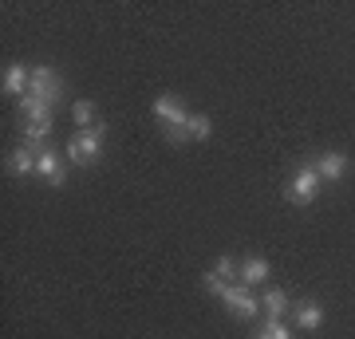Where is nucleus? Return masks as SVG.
Wrapping results in <instances>:
<instances>
[{
	"label": "nucleus",
	"mask_w": 355,
	"mask_h": 339,
	"mask_svg": "<svg viewBox=\"0 0 355 339\" xmlns=\"http://www.w3.org/2000/svg\"><path fill=\"white\" fill-rule=\"evenodd\" d=\"M103 142H107V123H95L87 130H79L76 139L67 142V162L71 166H91L103 158Z\"/></svg>",
	"instance_id": "obj_1"
},
{
	"label": "nucleus",
	"mask_w": 355,
	"mask_h": 339,
	"mask_svg": "<svg viewBox=\"0 0 355 339\" xmlns=\"http://www.w3.org/2000/svg\"><path fill=\"white\" fill-rule=\"evenodd\" d=\"M320 186H324V177H320L316 162H304L296 174L288 177V186H284V198L292 201V205H312L320 193Z\"/></svg>",
	"instance_id": "obj_2"
},
{
	"label": "nucleus",
	"mask_w": 355,
	"mask_h": 339,
	"mask_svg": "<svg viewBox=\"0 0 355 339\" xmlns=\"http://www.w3.org/2000/svg\"><path fill=\"white\" fill-rule=\"evenodd\" d=\"M28 95H36L40 103L55 107V103L64 99V79H60V71H51V67H36V71H32V87H28Z\"/></svg>",
	"instance_id": "obj_3"
},
{
	"label": "nucleus",
	"mask_w": 355,
	"mask_h": 339,
	"mask_svg": "<svg viewBox=\"0 0 355 339\" xmlns=\"http://www.w3.org/2000/svg\"><path fill=\"white\" fill-rule=\"evenodd\" d=\"M221 304H225L237 320H253V315H261V300H257L253 288H245V284H229L225 296H221Z\"/></svg>",
	"instance_id": "obj_4"
},
{
	"label": "nucleus",
	"mask_w": 355,
	"mask_h": 339,
	"mask_svg": "<svg viewBox=\"0 0 355 339\" xmlns=\"http://www.w3.org/2000/svg\"><path fill=\"white\" fill-rule=\"evenodd\" d=\"M36 177L40 182H48V186H64V177H67V154H55V150H40L36 158Z\"/></svg>",
	"instance_id": "obj_5"
},
{
	"label": "nucleus",
	"mask_w": 355,
	"mask_h": 339,
	"mask_svg": "<svg viewBox=\"0 0 355 339\" xmlns=\"http://www.w3.org/2000/svg\"><path fill=\"white\" fill-rule=\"evenodd\" d=\"M154 119L162 123V130H174V126H186L190 111H186L182 99H174V95H158V99H154Z\"/></svg>",
	"instance_id": "obj_6"
},
{
	"label": "nucleus",
	"mask_w": 355,
	"mask_h": 339,
	"mask_svg": "<svg viewBox=\"0 0 355 339\" xmlns=\"http://www.w3.org/2000/svg\"><path fill=\"white\" fill-rule=\"evenodd\" d=\"M0 83H4V95H20V99H24L28 87H32V71L20 67V63H8L4 76H0Z\"/></svg>",
	"instance_id": "obj_7"
},
{
	"label": "nucleus",
	"mask_w": 355,
	"mask_h": 339,
	"mask_svg": "<svg viewBox=\"0 0 355 339\" xmlns=\"http://www.w3.org/2000/svg\"><path fill=\"white\" fill-rule=\"evenodd\" d=\"M316 170H320V177H324V182H340V177L347 174V154L324 150V154L316 158Z\"/></svg>",
	"instance_id": "obj_8"
},
{
	"label": "nucleus",
	"mask_w": 355,
	"mask_h": 339,
	"mask_svg": "<svg viewBox=\"0 0 355 339\" xmlns=\"http://www.w3.org/2000/svg\"><path fill=\"white\" fill-rule=\"evenodd\" d=\"M292 315H296V324L304 327V331H316V327L324 324V304L320 300H300L296 308H292Z\"/></svg>",
	"instance_id": "obj_9"
},
{
	"label": "nucleus",
	"mask_w": 355,
	"mask_h": 339,
	"mask_svg": "<svg viewBox=\"0 0 355 339\" xmlns=\"http://www.w3.org/2000/svg\"><path fill=\"white\" fill-rule=\"evenodd\" d=\"M36 158H40L36 146H20V150H12V158H8L12 177H32V174H36Z\"/></svg>",
	"instance_id": "obj_10"
},
{
	"label": "nucleus",
	"mask_w": 355,
	"mask_h": 339,
	"mask_svg": "<svg viewBox=\"0 0 355 339\" xmlns=\"http://www.w3.org/2000/svg\"><path fill=\"white\" fill-rule=\"evenodd\" d=\"M268 280V261L265 257H249V261L241 264V284L245 288H257V284H265Z\"/></svg>",
	"instance_id": "obj_11"
},
{
	"label": "nucleus",
	"mask_w": 355,
	"mask_h": 339,
	"mask_svg": "<svg viewBox=\"0 0 355 339\" xmlns=\"http://www.w3.org/2000/svg\"><path fill=\"white\" fill-rule=\"evenodd\" d=\"M261 308H265L268 320H284V312H288L292 304H288V296H284L280 288H268V292H265V300H261Z\"/></svg>",
	"instance_id": "obj_12"
},
{
	"label": "nucleus",
	"mask_w": 355,
	"mask_h": 339,
	"mask_svg": "<svg viewBox=\"0 0 355 339\" xmlns=\"http://www.w3.org/2000/svg\"><path fill=\"white\" fill-rule=\"evenodd\" d=\"M20 111L28 114V123H44V119H51V111H55V107L40 103L36 95H24V99H20Z\"/></svg>",
	"instance_id": "obj_13"
},
{
	"label": "nucleus",
	"mask_w": 355,
	"mask_h": 339,
	"mask_svg": "<svg viewBox=\"0 0 355 339\" xmlns=\"http://www.w3.org/2000/svg\"><path fill=\"white\" fill-rule=\"evenodd\" d=\"M186 130H190V142L193 139L205 142L209 134H214V119H209V114H190V119H186Z\"/></svg>",
	"instance_id": "obj_14"
},
{
	"label": "nucleus",
	"mask_w": 355,
	"mask_h": 339,
	"mask_svg": "<svg viewBox=\"0 0 355 339\" xmlns=\"http://www.w3.org/2000/svg\"><path fill=\"white\" fill-rule=\"evenodd\" d=\"M48 134H51V119H44V123H28V126H24V142H28V146H36V150H44Z\"/></svg>",
	"instance_id": "obj_15"
},
{
	"label": "nucleus",
	"mask_w": 355,
	"mask_h": 339,
	"mask_svg": "<svg viewBox=\"0 0 355 339\" xmlns=\"http://www.w3.org/2000/svg\"><path fill=\"white\" fill-rule=\"evenodd\" d=\"M71 119H76V123L83 126V130H87V126H95V103H91V99L71 103Z\"/></svg>",
	"instance_id": "obj_16"
},
{
	"label": "nucleus",
	"mask_w": 355,
	"mask_h": 339,
	"mask_svg": "<svg viewBox=\"0 0 355 339\" xmlns=\"http://www.w3.org/2000/svg\"><path fill=\"white\" fill-rule=\"evenodd\" d=\"M217 277L221 280H229V284H233V277H241V264L233 261V257H221V261H217V268H214Z\"/></svg>",
	"instance_id": "obj_17"
},
{
	"label": "nucleus",
	"mask_w": 355,
	"mask_h": 339,
	"mask_svg": "<svg viewBox=\"0 0 355 339\" xmlns=\"http://www.w3.org/2000/svg\"><path fill=\"white\" fill-rule=\"evenodd\" d=\"M202 284H205V292H209V296H217V300H221V296H225V288H229V280H221L217 272H205Z\"/></svg>",
	"instance_id": "obj_18"
},
{
	"label": "nucleus",
	"mask_w": 355,
	"mask_h": 339,
	"mask_svg": "<svg viewBox=\"0 0 355 339\" xmlns=\"http://www.w3.org/2000/svg\"><path fill=\"white\" fill-rule=\"evenodd\" d=\"M253 339H268V331H265V327H257V331H253Z\"/></svg>",
	"instance_id": "obj_19"
}]
</instances>
